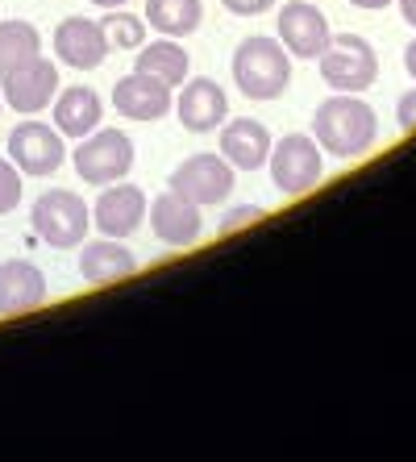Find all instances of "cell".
I'll return each mask as SVG.
<instances>
[{"label":"cell","mask_w":416,"mask_h":462,"mask_svg":"<svg viewBox=\"0 0 416 462\" xmlns=\"http://www.w3.org/2000/svg\"><path fill=\"white\" fill-rule=\"evenodd\" d=\"M312 138L320 151H329L333 159H358L374 146L379 138V121L374 108L358 100V92H342V97L325 100L312 117Z\"/></svg>","instance_id":"6da1fadb"},{"label":"cell","mask_w":416,"mask_h":462,"mask_svg":"<svg viewBox=\"0 0 416 462\" xmlns=\"http://www.w3.org/2000/svg\"><path fill=\"white\" fill-rule=\"evenodd\" d=\"M234 79L237 92L250 100H275L291 84V59L283 42L271 38H245L234 54Z\"/></svg>","instance_id":"7a4b0ae2"},{"label":"cell","mask_w":416,"mask_h":462,"mask_svg":"<svg viewBox=\"0 0 416 462\" xmlns=\"http://www.w3.org/2000/svg\"><path fill=\"white\" fill-rule=\"evenodd\" d=\"M320 79L333 92H366L379 79V54L358 33L329 38V46L320 51Z\"/></svg>","instance_id":"3957f363"},{"label":"cell","mask_w":416,"mask_h":462,"mask_svg":"<svg viewBox=\"0 0 416 462\" xmlns=\"http://www.w3.org/2000/svg\"><path fill=\"white\" fill-rule=\"evenodd\" d=\"M88 226H92V213L75 192L67 188H51L33 200V229L42 242H51L54 250H71L88 237Z\"/></svg>","instance_id":"277c9868"},{"label":"cell","mask_w":416,"mask_h":462,"mask_svg":"<svg viewBox=\"0 0 416 462\" xmlns=\"http://www.w3.org/2000/svg\"><path fill=\"white\" fill-rule=\"evenodd\" d=\"M134 167V142L121 129H92L79 146H75V171L84 183H117Z\"/></svg>","instance_id":"5b68a950"},{"label":"cell","mask_w":416,"mask_h":462,"mask_svg":"<svg viewBox=\"0 0 416 462\" xmlns=\"http://www.w3.org/2000/svg\"><path fill=\"white\" fill-rule=\"evenodd\" d=\"M271 180L283 196H304L320 183V146L317 138L288 134L271 146Z\"/></svg>","instance_id":"8992f818"},{"label":"cell","mask_w":416,"mask_h":462,"mask_svg":"<svg viewBox=\"0 0 416 462\" xmlns=\"http://www.w3.org/2000/svg\"><path fill=\"white\" fill-rule=\"evenodd\" d=\"M171 192L188 196L200 208L221 205L225 196L234 192V167L221 154H192L171 171Z\"/></svg>","instance_id":"52a82bcc"},{"label":"cell","mask_w":416,"mask_h":462,"mask_svg":"<svg viewBox=\"0 0 416 462\" xmlns=\"http://www.w3.org/2000/svg\"><path fill=\"white\" fill-rule=\"evenodd\" d=\"M9 159L17 162V171H25V175H54L67 159L63 134L42 125V121H22V125L9 134Z\"/></svg>","instance_id":"ba28073f"},{"label":"cell","mask_w":416,"mask_h":462,"mask_svg":"<svg viewBox=\"0 0 416 462\" xmlns=\"http://www.w3.org/2000/svg\"><path fill=\"white\" fill-rule=\"evenodd\" d=\"M0 79H5V97L0 100H5L13 113H42V108L54 105V97H59V67L46 63L42 54Z\"/></svg>","instance_id":"9c48e42d"},{"label":"cell","mask_w":416,"mask_h":462,"mask_svg":"<svg viewBox=\"0 0 416 462\" xmlns=\"http://www.w3.org/2000/svg\"><path fill=\"white\" fill-rule=\"evenodd\" d=\"M329 22H325V13L309 0H291L283 5L279 13V42L283 51L296 54V59H320V51L329 46Z\"/></svg>","instance_id":"30bf717a"},{"label":"cell","mask_w":416,"mask_h":462,"mask_svg":"<svg viewBox=\"0 0 416 462\" xmlns=\"http://www.w3.org/2000/svg\"><path fill=\"white\" fill-rule=\"evenodd\" d=\"M146 192H142L138 183H113V188H105L97 200V208H92V221H97V229L105 237H121L125 242L129 234H138L142 221H146Z\"/></svg>","instance_id":"8fae6325"},{"label":"cell","mask_w":416,"mask_h":462,"mask_svg":"<svg viewBox=\"0 0 416 462\" xmlns=\"http://www.w3.org/2000/svg\"><path fill=\"white\" fill-rule=\"evenodd\" d=\"M146 217H150L154 237L171 250L192 246L196 237H200V205H192V200L180 192H162L159 200L146 208Z\"/></svg>","instance_id":"7c38bea8"},{"label":"cell","mask_w":416,"mask_h":462,"mask_svg":"<svg viewBox=\"0 0 416 462\" xmlns=\"http://www.w3.org/2000/svg\"><path fill=\"white\" fill-rule=\"evenodd\" d=\"M54 51L67 67L75 71H92V67L105 63L108 54V38L100 22H88V17H67L59 30H54Z\"/></svg>","instance_id":"4fadbf2b"},{"label":"cell","mask_w":416,"mask_h":462,"mask_svg":"<svg viewBox=\"0 0 416 462\" xmlns=\"http://www.w3.org/2000/svg\"><path fill=\"white\" fill-rule=\"evenodd\" d=\"M221 159L234 171H258L271 159V134L263 121L254 117H237L221 129Z\"/></svg>","instance_id":"5bb4252c"},{"label":"cell","mask_w":416,"mask_h":462,"mask_svg":"<svg viewBox=\"0 0 416 462\" xmlns=\"http://www.w3.org/2000/svg\"><path fill=\"white\" fill-rule=\"evenodd\" d=\"M175 113H180L188 134H213V129H221V121L229 117V97H225V88L213 84V79H192V84L180 92Z\"/></svg>","instance_id":"9a60e30c"},{"label":"cell","mask_w":416,"mask_h":462,"mask_svg":"<svg viewBox=\"0 0 416 462\" xmlns=\"http://www.w3.org/2000/svg\"><path fill=\"white\" fill-rule=\"evenodd\" d=\"M46 300V275L25 258L0 263V317L33 312Z\"/></svg>","instance_id":"2e32d148"},{"label":"cell","mask_w":416,"mask_h":462,"mask_svg":"<svg viewBox=\"0 0 416 462\" xmlns=\"http://www.w3.org/2000/svg\"><path fill=\"white\" fill-rule=\"evenodd\" d=\"M113 108L129 121H159V117H167V108H171V88L142 76V71H134V76H125L113 88Z\"/></svg>","instance_id":"e0dca14e"},{"label":"cell","mask_w":416,"mask_h":462,"mask_svg":"<svg viewBox=\"0 0 416 462\" xmlns=\"http://www.w3.org/2000/svg\"><path fill=\"white\" fill-rule=\"evenodd\" d=\"M134 271H138V258L121 246V237L100 234V242H88L84 254H79V275L88 283H117L129 280Z\"/></svg>","instance_id":"ac0fdd59"},{"label":"cell","mask_w":416,"mask_h":462,"mask_svg":"<svg viewBox=\"0 0 416 462\" xmlns=\"http://www.w3.org/2000/svg\"><path fill=\"white\" fill-rule=\"evenodd\" d=\"M100 125V97L92 88H67L54 97V129L63 138H88Z\"/></svg>","instance_id":"d6986e66"},{"label":"cell","mask_w":416,"mask_h":462,"mask_svg":"<svg viewBox=\"0 0 416 462\" xmlns=\"http://www.w3.org/2000/svg\"><path fill=\"white\" fill-rule=\"evenodd\" d=\"M200 0H146V25L162 38H188L200 30Z\"/></svg>","instance_id":"ffe728a7"},{"label":"cell","mask_w":416,"mask_h":462,"mask_svg":"<svg viewBox=\"0 0 416 462\" xmlns=\"http://www.w3.org/2000/svg\"><path fill=\"white\" fill-rule=\"evenodd\" d=\"M138 71L150 79H159V84H167V88H175L188 79V51L175 46V38L150 42V46H142V54H138Z\"/></svg>","instance_id":"44dd1931"},{"label":"cell","mask_w":416,"mask_h":462,"mask_svg":"<svg viewBox=\"0 0 416 462\" xmlns=\"http://www.w3.org/2000/svg\"><path fill=\"white\" fill-rule=\"evenodd\" d=\"M42 54V33L30 22H0V76Z\"/></svg>","instance_id":"7402d4cb"},{"label":"cell","mask_w":416,"mask_h":462,"mask_svg":"<svg viewBox=\"0 0 416 462\" xmlns=\"http://www.w3.org/2000/svg\"><path fill=\"white\" fill-rule=\"evenodd\" d=\"M100 25H105L108 51H142L146 42V22H138L134 13H108Z\"/></svg>","instance_id":"603a6c76"},{"label":"cell","mask_w":416,"mask_h":462,"mask_svg":"<svg viewBox=\"0 0 416 462\" xmlns=\"http://www.w3.org/2000/svg\"><path fill=\"white\" fill-rule=\"evenodd\" d=\"M22 205V171L13 159H0V213H13Z\"/></svg>","instance_id":"cb8c5ba5"},{"label":"cell","mask_w":416,"mask_h":462,"mask_svg":"<svg viewBox=\"0 0 416 462\" xmlns=\"http://www.w3.org/2000/svg\"><path fill=\"white\" fill-rule=\"evenodd\" d=\"M258 217H263V208H258V205H237V208H229V213H225V221H221V234H234V229L254 226Z\"/></svg>","instance_id":"d4e9b609"},{"label":"cell","mask_w":416,"mask_h":462,"mask_svg":"<svg viewBox=\"0 0 416 462\" xmlns=\"http://www.w3.org/2000/svg\"><path fill=\"white\" fill-rule=\"evenodd\" d=\"M395 117H400V129H404V134H412V129H416V88L400 97V105H395Z\"/></svg>","instance_id":"484cf974"},{"label":"cell","mask_w":416,"mask_h":462,"mask_svg":"<svg viewBox=\"0 0 416 462\" xmlns=\"http://www.w3.org/2000/svg\"><path fill=\"white\" fill-rule=\"evenodd\" d=\"M229 13H237V17H258V13H267L275 0H221Z\"/></svg>","instance_id":"4316f807"},{"label":"cell","mask_w":416,"mask_h":462,"mask_svg":"<svg viewBox=\"0 0 416 462\" xmlns=\"http://www.w3.org/2000/svg\"><path fill=\"white\" fill-rule=\"evenodd\" d=\"M400 13H404V22L416 30V0H400Z\"/></svg>","instance_id":"83f0119b"},{"label":"cell","mask_w":416,"mask_h":462,"mask_svg":"<svg viewBox=\"0 0 416 462\" xmlns=\"http://www.w3.org/2000/svg\"><path fill=\"white\" fill-rule=\"evenodd\" d=\"M404 67H408V76L416 79V42H408V51H404Z\"/></svg>","instance_id":"f1b7e54d"},{"label":"cell","mask_w":416,"mask_h":462,"mask_svg":"<svg viewBox=\"0 0 416 462\" xmlns=\"http://www.w3.org/2000/svg\"><path fill=\"white\" fill-rule=\"evenodd\" d=\"M354 9H387V5H392V0H350Z\"/></svg>","instance_id":"f546056e"},{"label":"cell","mask_w":416,"mask_h":462,"mask_svg":"<svg viewBox=\"0 0 416 462\" xmlns=\"http://www.w3.org/2000/svg\"><path fill=\"white\" fill-rule=\"evenodd\" d=\"M92 5H100V9H121L125 0H92Z\"/></svg>","instance_id":"4dcf8cb0"}]
</instances>
